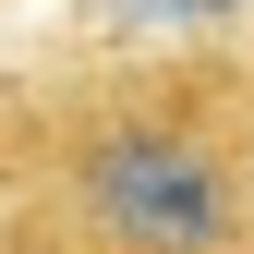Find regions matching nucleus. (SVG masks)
<instances>
[{
    "mask_svg": "<svg viewBox=\"0 0 254 254\" xmlns=\"http://www.w3.org/2000/svg\"><path fill=\"white\" fill-rule=\"evenodd\" d=\"M37 254H254V85L218 61L194 85H109L37 145Z\"/></svg>",
    "mask_w": 254,
    "mask_h": 254,
    "instance_id": "1",
    "label": "nucleus"
}]
</instances>
